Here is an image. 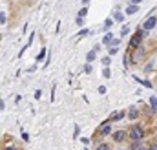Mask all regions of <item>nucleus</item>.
I'll list each match as a JSON object with an SVG mask.
<instances>
[{
  "mask_svg": "<svg viewBox=\"0 0 157 150\" xmlns=\"http://www.w3.org/2000/svg\"><path fill=\"white\" fill-rule=\"evenodd\" d=\"M143 35H145V31H143V33L139 31L137 35H134V38H132V42H130V46H134V48H135V46H137V42H139V40L143 38Z\"/></svg>",
  "mask_w": 157,
  "mask_h": 150,
  "instance_id": "5",
  "label": "nucleus"
},
{
  "mask_svg": "<svg viewBox=\"0 0 157 150\" xmlns=\"http://www.w3.org/2000/svg\"><path fill=\"white\" fill-rule=\"evenodd\" d=\"M86 13H88V9H86V7H82V9L79 11V15H77V18H84V16H86Z\"/></svg>",
  "mask_w": 157,
  "mask_h": 150,
  "instance_id": "14",
  "label": "nucleus"
},
{
  "mask_svg": "<svg viewBox=\"0 0 157 150\" xmlns=\"http://www.w3.org/2000/svg\"><path fill=\"white\" fill-rule=\"evenodd\" d=\"M88 33H90V29H86V27H84V29H80V33H79V35H80V37H84V35H88Z\"/></svg>",
  "mask_w": 157,
  "mask_h": 150,
  "instance_id": "20",
  "label": "nucleus"
},
{
  "mask_svg": "<svg viewBox=\"0 0 157 150\" xmlns=\"http://www.w3.org/2000/svg\"><path fill=\"white\" fill-rule=\"evenodd\" d=\"M97 150H110V147H108V145H99Z\"/></svg>",
  "mask_w": 157,
  "mask_h": 150,
  "instance_id": "22",
  "label": "nucleus"
},
{
  "mask_svg": "<svg viewBox=\"0 0 157 150\" xmlns=\"http://www.w3.org/2000/svg\"><path fill=\"white\" fill-rule=\"evenodd\" d=\"M135 79H137V77H135ZM137 81H139V82H141V84H145V86H148V88H150V86H152V84H150V82H148V81H141V79H137Z\"/></svg>",
  "mask_w": 157,
  "mask_h": 150,
  "instance_id": "21",
  "label": "nucleus"
},
{
  "mask_svg": "<svg viewBox=\"0 0 157 150\" xmlns=\"http://www.w3.org/2000/svg\"><path fill=\"white\" fill-rule=\"evenodd\" d=\"M44 55H46V49H42V51L38 53V57H37V60H42V59H44Z\"/></svg>",
  "mask_w": 157,
  "mask_h": 150,
  "instance_id": "19",
  "label": "nucleus"
},
{
  "mask_svg": "<svg viewBox=\"0 0 157 150\" xmlns=\"http://www.w3.org/2000/svg\"><path fill=\"white\" fill-rule=\"evenodd\" d=\"M112 46L117 48V46H119V38H113V40H112Z\"/></svg>",
  "mask_w": 157,
  "mask_h": 150,
  "instance_id": "24",
  "label": "nucleus"
},
{
  "mask_svg": "<svg viewBox=\"0 0 157 150\" xmlns=\"http://www.w3.org/2000/svg\"><path fill=\"white\" fill-rule=\"evenodd\" d=\"M0 24H2V26L5 24V13H4V11L0 13Z\"/></svg>",
  "mask_w": 157,
  "mask_h": 150,
  "instance_id": "18",
  "label": "nucleus"
},
{
  "mask_svg": "<svg viewBox=\"0 0 157 150\" xmlns=\"http://www.w3.org/2000/svg\"><path fill=\"white\" fill-rule=\"evenodd\" d=\"M155 24H157V18H155V16H150V18L143 24V27H145L146 31H150V29H154V27H155Z\"/></svg>",
  "mask_w": 157,
  "mask_h": 150,
  "instance_id": "3",
  "label": "nucleus"
},
{
  "mask_svg": "<svg viewBox=\"0 0 157 150\" xmlns=\"http://www.w3.org/2000/svg\"><path fill=\"white\" fill-rule=\"evenodd\" d=\"M113 139H115L117 143H121V141L124 139V132H123V130H119V132H115V134H113Z\"/></svg>",
  "mask_w": 157,
  "mask_h": 150,
  "instance_id": "8",
  "label": "nucleus"
},
{
  "mask_svg": "<svg viewBox=\"0 0 157 150\" xmlns=\"http://www.w3.org/2000/svg\"><path fill=\"white\" fill-rule=\"evenodd\" d=\"M79 132H80V130H79V125H75V134H73V137H79Z\"/></svg>",
  "mask_w": 157,
  "mask_h": 150,
  "instance_id": "25",
  "label": "nucleus"
},
{
  "mask_svg": "<svg viewBox=\"0 0 157 150\" xmlns=\"http://www.w3.org/2000/svg\"><path fill=\"white\" fill-rule=\"evenodd\" d=\"M130 33V27L128 26H123V29H121V37H126Z\"/></svg>",
  "mask_w": 157,
  "mask_h": 150,
  "instance_id": "15",
  "label": "nucleus"
},
{
  "mask_svg": "<svg viewBox=\"0 0 157 150\" xmlns=\"http://www.w3.org/2000/svg\"><path fill=\"white\" fill-rule=\"evenodd\" d=\"M150 104H152V110L157 112V97H154V95L150 97Z\"/></svg>",
  "mask_w": 157,
  "mask_h": 150,
  "instance_id": "11",
  "label": "nucleus"
},
{
  "mask_svg": "<svg viewBox=\"0 0 157 150\" xmlns=\"http://www.w3.org/2000/svg\"><path fill=\"white\" fill-rule=\"evenodd\" d=\"M154 66H155V62H154V60H150V62L145 66V71H152V70H154Z\"/></svg>",
  "mask_w": 157,
  "mask_h": 150,
  "instance_id": "13",
  "label": "nucleus"
},
{
  "mask_svg": "<svg viewBox=\"0 0 157 150\" xmlns=\"http://www.w3.org/2000/svg\"><path fill=\"white\" fill-rule=\"evenodd\" d=\"M132 2H134V4H135V5H139V4H141V2H143V0H132Z\"/></svg>",
  "mask_w": 157,
  "mask_h": 150,
  "instance_id": "27",
  "label": "nucleus"
},
{
  "mask_svg": "<svg viewBox=\"0 0 157 150\" xmlns=\"http://www.w3.org/2000/svg\"><path fill=\"white\" fill-rule=\"evenodd\" d=\"M99 134H101V136H110V134H112V125H110V121H106V123L101 125Z\"/></svg>",
  "mask_w": 157,
  "mask_h": 150,
  "instance_id": "2",
  "label": "nucleus"
},
{
  "mask_svg": "<svg viewBox=\"0 0 157 150\" xmlns=\"http://www.w3.org/2000/svg\"><path fill=\"white\" fill-rule=\"evenodd\" d=\"M82 2H88V0H82Z\"/></svg>",
  "mask_w": 157,
  "mask_h": 150,
  "instance_id": "30",
  "label": "nucleus"
},
{
  "mask_svg": "<svg viewBox=\"0 0 157 150\" xmlns=\"http://www.w3.org/2000/svg\"><path fill=\"white\" fill-rule=\"evenodd\" d=\"M137 150H148V148H145V147H139V148H137Z\"/></svg>",
  "mask_w": 157,
  "mask_h": 150,
  "instance_id": "28",
  "label": "nucleus"
},
{
  "mask_svg": "<svg viewBox=\"0 0 157 150\" xmlns=\"http://www.w3.org/2000/svg\"><path fill=\"white\" fill-rule=\"evenodd\" d=\"M148 150H155V148H154V147H152V148H148Z\"/></svg>",
  "mask_w": 157,
  "mask_h": 150,
  "instance_id": "29",
  "label": "nucleus"
},
{
  "mask_svg": "<svg viewBox=\"0 0 157 150\" xmlns=\"http://www.w3.org/2000/svg\"><path fill=\"white\" fill-rule=\"evenodd\" d=\"M99 93H106V88L104 86H99Z\"/></svg>",
  "mask_w": 157,
  "mask_h": 150,
  "instance_id": "26",
  "label": "nucleus"
},
{
  "mask_svg": "<svg viewBox=\"0 0 157 150\" xmlns=\"http://www.w3.org/2000/svg\"><path fill=\"white\" fill-rule=\"evenodd\" d=\"M112 24H113V20H110V18L104 22V26H106V27H112Z\"/></svg>",
  "mask_w": 157,
  "mask_h": 150,
  "instance_id": "23",
  "label": "nucleus"
},
{
  "mask_svg": "<svg viewBox=\"0 0 157 150\" xmlns=\"http://www.w3.org/2000/svg\"><path fill=\"white\" fill-rule=\"evenodd\" d=\"M121 119H124V112H113L110 115V123L112 121H121Z\"/></svg>",
  "mask_w": 157,
  "mask_h": 150,
  "instance_id": "4",
  "label": "nucleus"
},
{
  "mask_svg": "<svg viewBox=\"0 0 157 150\" xmlns=\"http://www.w3.org/2000/svg\"><path fill=\"white\" fill-rule=\"evenodd\" d=\"M110 62H112V60H110V55H108V57H104V59H102V64H104V66H106V68H108V66H110Z\"/></svg>",
  "mask_w": 157,
  "mask_h": 150,
  "instance_id": "17",
  "label": "nucleus"
},
{
  "mask_svg": "<svg viewBox=\"0 0 157 150\" xmlns=\"http://www.w3.org/2000/svg\"><path fill=\"white\" fill-rule=\"evenodd\" d=\"M137 11H139V5H135V4L126 7V15H134V13H137Z\"/></svg>",
  "mask_w": 157,
  "mask_h": 150,
  "instance_id": "7",
  "label": "nucleus"
},
{
  "mask_svg": "<svg viewBox=\"0 0 157 150\" xmlns=\"http://www.w3.org/2000/svg\"><path fill=\"white\" fill-rule=\"evenodd\" d=\"M112 40H113V35H112V33H106V35H104V38H102V42H104V44H110Z\"/></svg>",
  "mask_w": 157,
  "mask_h": 150,
  "instance_id": "10",
  "label": "nucleus"
},
{
  "mask_svg": "<svg viewBox=\"0 0 157 150\" xmlns=\"http://www.w3.org/2000/svg\"><path fill=\"white\" fill-rule=\"evenodd\" d=\"M115 20H117V22H123V20H124V13L117 11V13H115Z\"/></svg>",
  "mask_w": 157,
  "mask_h": 150,
  "instance_id": "12",
  "label": "nucleus"
},
{
  "mask_svg": "<svg viewBox=\"0 0 157 150\" xmlns=\"http://www.w3.org/2000/svg\"><path fill=\"white\" fill-rule=\"evenodd\" d=\"M128 117H130V119H137V108H135V106H130Z\"/></svg>",
  "mask_w": 157,
  "mask_h": 150,
  "instance_id": "9",
  "label": "nucleus"
},
{
  "mask_svg": "<svg viewBox=\"0 0 157 150\" xmlns=\"http://www.w3.org/2000/svg\"><path fill=\"white\" fill-rule=\"evenodd\" d=\"M97 49H99V46H97V48H93V49L86 55V60H88V62H93V59L97 57Z\"/></svg>",
  "mask_w": 157,
  "mask_h": 150,
  "instance_id": "6",
  "label": "nucleus"
},
{
  "mask_svg": "<svg viewBox=\"0 0 157 150\" xmlns=\"http://www.w3.org/2000/svg\"><path fill=\"white\" fill-rule=\"evenodd\" d=\"M102 77H104V79H110V77H112V71H110V68H104V71H102Z\"/></svg>",
  "mask_w": 157,
  "mask_h": 150,
  "instance_id": "16",
  "label": "nucleus"
},
{
  "mask_svg": "<svg viewBox=\"0 0 157 150\" xmlns=\"http://www.w3.org/2000/svg\"><path fill=\"white\" fill-rule=\"evenodd\" d=\"M130 139L132 141H141L143 139V130L139 126H132L130 128Z\"/></svg>",
  "mask_w": 157,
  "mask_h": 150,
  "instance_id": "1",
  "label": "nucleus"
}]
</instances>
